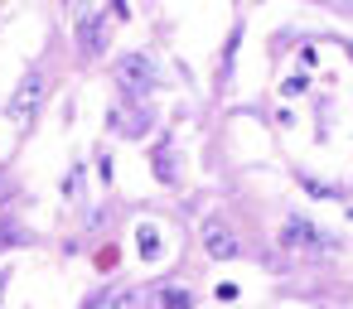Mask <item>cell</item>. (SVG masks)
I'll return each instance as SVG.
<instances>
[{"instance_id": "cell-1", "label": "cell", "mask_w": 353, "mask_h": 309, "mask_svg": "<svg viewBox=\"0 0 353 309\" xmlns=\"http://www.w3.org/2000/svg\"><path fill=\"white\" fill-rule=\"evenodd\" d=\"M39 107H44V78H39V73H25V78L15 83V92H10V102H6V116L25 131V126H34Z\"/></svg>"}, {"instance_id": "cell-2", "label": "cell", "mask_w": 353, "mask_h": 309, "mask_svg": "<svg viewBox=\"0 0 353 309\" xmlns=\"http://www.w3.org/2000/svg\"><path fill=\"white\" fill-rule=\"evenodd\" d=\"M117 83H121V92H131V97H145V92L160 83V73H155V63H150L145 54H126V58L117 63Z\"/></svg>"}, {"instance_id": "cell-3", "label": "cell", "mask_w": 353, "mask_h": 309, "mask_svg": "<svg viewBox=\"0 0 353 309\" xmlns=\"http://www.w3.org/2000/svg\"><path fill=\"white\" fill-rule=\"evenodd\" d=\"M281 246H290V251H324L329 242H324V232H319L310 217L290 213V217L281 222Z\"/></svg>"}, {"instance_id": "cell-4", "label": "cell", "mask_w": 353, "mask_h": 309, "mask_svg": "<svg viewBox=\"0 0 353 309\" xmlns=\"http://www.w3.org/2000/svg\"><path fill=\"white\" fill-rule=\"evenodd\" d=\"M199 237H203V251H208L213 261H237V256H242V242H237L223 222H203Z\"/></svg>"}, {"instance_id": "cell-5", "label": "cell", "mask_w": 353, "mask_h": 309, "mask_svg": "<svg viewBox=\"0 0 353 309\" xmlns=\"http://www.w3.org/2000/svg\"><path fill=\"white\" fill-rule=\"evenodd\" d=\"M150 169H155V179H160V184H174V179H179V164H174V150H170V140H165V145L155 150Z\"/></svg>"}, {"instance_id": "cell-6", "label": "cell", "mask_w": 353, "mask_h": 309, "mask_svg": "<svg viewBox=\"0 0 353 309\" xmlns=\"http://www.w3.org/2000/svg\"><path fill=\"white\" fill-rule=\"evenodd\" d=\"M155 309H194V295H189L184 285H160Z\"/></svg>"}, {"instance_id": "cell-7", "label": "cell", "mask_w": 353, "mask_h": 309, "mask_svg": "<svg viewBox=\"0 0 353 309\" xmlns=\"http://www.w3.org/2000/svg\"><path fill=\"white\" fill-rule=\"evenodd\" d=\"M83 54H102L107 49V30H102V20H83Z\"/></svg>"}, {"instance_id": "cell-8", "label": "cell", "mask_w": 353, "mask_h": 309, "mask_svg": "<svg viewBox=\"0 0 353 309\" xmlns=\"http://www.w3.org/2000/svg\"><path fill=\"white\" fill-rule=\"evenodd\" d=\"M112 126H117V136H126V140H141V136L150 131V121H145V111H136L131 121H126V116L117 111V116H112Z\"/></svg>"}, {"instance_id": "cell-9", "label": "cell", "mask_w": 353, "mask_h": 309, "mask_svg": "<svg viewBox=\"0 0 353 309\" xmlns=\"http://www.w3.org/2000/svg\"><path fill=\"white\" fill-rule=\"evenodd\" d=\"M136 251H141L145 261H155V256H160V232H155L150 222H141V227H136Z\"/></svg>"}, {"instance_id": "cell-10", "label": "cell", "mask_w": 353, "mask_h": 309, "mask_svg": "<svg viewBox=\"0 0 353 309\" xmlns=\"http://www.w3.org/2000/svg\"><path fill=\"white\" fill-rule=\"evenodd\" d=\"M300 189H305V193H314V198H334V189H329V184H319V179H310V174H300Z\"/></svg>"}, {"instance_id": "cell-11", "label": "cell", "mask_w": 353, "mask_h": 309, "mask_svg": "<svg viewBox=\"0 0 353 309\" xmlns=\"http://www.w3.org/2000/svg\"><path fill=\"white\" fill-rule=\"evenodd\" d=\"M305 87H310V78H305V73H295V78H285V83H281V92H285V97H300Z\"/></svg>"}, {"instance_id": "cell-12", "label": "cell", "mask_w": 353, "mask_h": 309, "mask_svg": "<svg viewBox=\"0 0 353 309\" xmlns=\"http://www.w3.org/2000/svg\"><path fill=\"white\" fill-rule=\"evenodd\" d=\"M15 198V179H10V169H0V208H6Z\"/></svg>"}, {"instance_id": "cell-13", "label": "cell", "mask_w": 353, "mask_h": 309, "mask_svg": "<svg viewBox=\"0 0 353 309\" xmlns=\"http://www.w3.org/2000/svg\"><path fill=\"white\" fill-rule=\"evenodd\" d=\"M6 290H10V270L0 266V299H6Z\"/></svg>"}, {"instance_id": "cell-14", "label": "cell", "mask_w": 353, "mask_h": 309, "mask_svg": "<svg viewBox=\"0 0 353 309\" xmlns=\"http://www.w3.org/2000/svg\"><path fill=\"white\" fill-rule=\"evenodd\" d=\"M329 6H339V10H353V0H329Z\"/></svg>"}, {"instance_id": "cell-15", "label": "cell", "mask_w": 353, "mask_h": 309, "mask_svg": "<svg viewBox=\"0 0 353 309\" xmlns=\"http://www.w3.org/2000/svg\"><path fill=\"white\" fill-rule=\"evenodd\" d=\"M348 217H353V203H348Z\"/></svg>"}, {"instance_id": "cell-16", "label": "cell", "mask_w": 353, "mask_h": 309, "mask_svg": "<svg viewBox=\"0 0 353 309\" xmlns=\"http://www.w3.org/2000/svg\"><path fill=\"white\" fill-rule=\"evenodd\" d=\"M343 49H348V54H353V44H343Z\"/></svg>"}]
</instances>
